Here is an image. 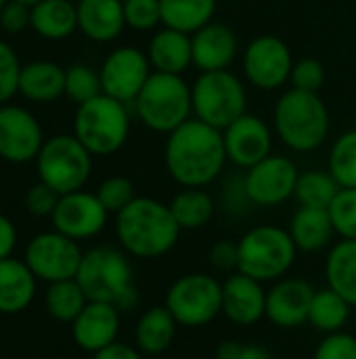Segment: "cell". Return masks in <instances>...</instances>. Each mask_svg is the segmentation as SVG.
<instances>
[{"label":"cell","instance_id":"8","mask_svg":"<svg viewBox=\"0 0 356 359\" xmlns=\"http://www.w3.org/2000/svg\"><path fill=\"white\" fill-rule=\"evenodd\" d=\"M193 118L225 130L237 118L248 114V93L239 76L231 69L199 72L191 84Z\"/></svg>","mask_w":356,"mask_h":359},{"label":"cell","instance_id":"2","mask_svg":"<svg viewBox=\"0 0 356 359\" xmlns=\"http://www.w3.org/2000/svg\"><path fill=\"white\" fill-rule=\"evenodd\" d=\"M180 231L170 204L155 198L136 196L134 202L115 215L118 242L134 259L151 261L168 255L176 246Z\"/></svg>","mask_w":356,"mask_h":359},{"label":"cell","instance_id":"33","mask_svg":"<svg viewBox=\"0 0 356 359\" xmlns=\"http://www.w3.org/2000/svg\"><path fill=\"white\" fill-rule=\"evenodd\" d=\"M44 305L52 320L71 324L82 313V309L88 305V299H86L82 286L78 284V280L73 278V280H61V282L46 284Z\"/></svg>","mask_w":356,"mask_h":359},{"label":"cell","instance_id":"45","mask_svg":"<svg viewBox=\"0 0 356 359\" xmlns=\"http://www.w3.org/2000/svg\"><path fill=\"white\" fill-rule=\"evenodd\" d=\"M218 359H273L271 351L258 343H239V341H222L216 347Z\"/></svg>","mask_w":356,"mask_h":359},{"label":"cell","instance_id":"16","mask_svg":"<svg viewBox=\"0 0 356 359\" xmlns=\"http://www.w3.org/2000/svg\"><path fill=\"white\" fill-rule=\"evenodd\" d=\"M109 212L97 198V194L78 189L59 198V204L50 217L52 229L59 233L84 242L99 236L107 225Z\"/></svg>","mask_w":356,"mask_h":359},{"label":"cell","instance_id":"40","mask_svg":"<svg viewBox=\"0 0 356 359\" xmlns=\"http://www.w3.org/2000/svg\"><path fill=\"white\" fill-rule=\"evenodd\" d=\"M126 27L136 32H151L162 25L159 0H124Z\"/></svg>","mask_w":356,"mask_h":359},{"label":"cell","instance_id":"7","mask_svg":"<svg viewBox=\"0 0 356 359\" xmlns=\"http://www.w3.org/2000/svg\"><path fill=\"white\" fill-rule=\"evenodd\" d=\"M237 271L258 280L277 282L294 267L298 248L287 229L277 225H258L241 236Z\"/></svg>","mask_w":356,"mask_h":359},{"label":"cell","instance_id":"24","mask_svg":"<svg viewBox=\"0 0 356 359\" xmlns=\"http://www.w3.org/2000/svg\"><path fill=\"white\" fill-rule=\"evenodd\" d=\"M147 57L153 72L183 76L193 65L191 36L178 29L162 27L151 36L147 44Z\"/></svg>","mask_w":356,"mask_h":359},{"label":"cell","instance_id":"46","mask_svg":"<svg viewBox=\"0 0 356 359\" xmlns=\"http://www.w3.org/2000/svg\"><path fill=\"white\" fill-rule=\"evenodd\" d=\"M210 265L218 271H237L239 267V246L231 240H220L210 248Z\"/></svg>","mask_w":356,"mask_h":359},{"label":"cell","instance_id":"4","mask_svg":"<svg viewBox=\"0 0 356 359\" xmlns=\"http://www.w3.org/2000/svg\"><path fill=\"white\" fill-rule=\"evenodd\" d=\"M329 111L319 93L290 88L275 103V135L292 151L306 154L319 149L329 135Z\"/></svg>","mask_w":356,"mask_h":359},{"label":"cell","instance_id":"19","mask_svg":"<svg viewBox=\"0 0 356 359\" xmlns=\"http://www.w3.org/2000/svg\"><path fill=\"white\" fill-rule=\"evenodd\" d=\"M222 316L237 326H254L266 318V290L262 282L233 271L222 282Z\"/></svg>","mask_w":356,"mask_h":359},{"label":"cell","instance_id":"17","mask_svg":"<svg viewBox=\"0 0 356 359\" xmlns=\"http://www.w3.org/2000/svg\"><path fill=\"white\" fill-rule=\"evenodd\" d=\"M229 162L237 168H252L273 154V130L256 114H243L222 130Z\"/></svg>","mask_w":356,"mask_h":359},{"label":"cell","instance_id":"38","mask_svg":"<svg viewBox=\"0 0 356 359\" xmlns=\"http://www.w3.org/2000/svg\"><path fill=\"white\" fill-rule=\"evenodd\" d=\"M336 236L340 240H356V187H340L332 206L327 208Z\"/></svg>","mask_w":356,"mask_h":359},{"label":"cell","instance_id":"34","mask_svg":"<svg viewBox=\"0 0 356 359\" xmlns=\"http://www.w3.org/2000/svg\"><path fill=\"white\" fill-rule=\"evenodd\" d=\"M340 185L329 170H306L300 172L294 198L300 206L308 208H329L338 196Z\"/></svg>","mask_w":356,"mask_h":359},{"label":"cell","instance_id":"3","mask_svg":"<svg viewBox=\"0 0 356 359\" xmlns=\"http://www.w3.org/2000/svg\"><path fill=\"white\" fill-rule=\"evenodd\" d=\"M122 248L94 246L84 250L78 284L88 301L109 303L120 313H130L138 305V288L134 284V269Z\"/></svg>","mask_w":356,"mask_h":359},{"label":"cell","instance_id":"27","mask_svg":"<svg viewBox=\"0 0 356 359\" xmlns=\"http://www.w3.org/2000/svg\"><path fill=\"white\" fill-rule=\"evenodd\" d=\"M178 322L168 311L166 305L149 307L141 313L134 328V345L145 355H162L166 353L176 337Z\"/></svg>","mask_w":356,"mask_h":359},{"label":"cell","instance_id":"35","mask_svg":"<svg viewBox=\"0 0 356 359\" xmlns=\"http://www.w3.org/2000/svg\"><path fill=\"white\" fill-rule=\"evenodd\" d=\"M327 170L340 187H356V128L342 133L332 145Z\"/></svg>","mask_w":356,"mask_h":359},{"label":"cell","instance_id":"32","mask_svg":"<svg viewBox=\"0 0 356 359\" xmlns=\"http://www.w3.org/2000/svg\"><path fill=\"white\" fill-rule=\"evenodd\" d=\"M350 311H353V305L327 286V288L315 290L311 311H308V324L323 334H334V332H340L348 324Z\"/></svg>","mask_w":356,"mask_h":359},{"label":"cell","instance_id":"18","mask_svg":"<svg viewBox=\"0 0 356 359\" xmlns=\"http://www.w3.org/2000/svg\"><path fill=\"white\" fill-rule=\"evenodd\" d=\"M315 288L302 278H281L266 290V318L283 330L300 328L308 322Z\"/></svg>","mask_w":356,"mask_h":359},{"label":"cell","instance_id":"39","mask_svg":"<svg viewBox=\"0 0 356 359\" xmlns=\"http://www.w3.org/2000/svg\"><path fill=\"white\" fill-rule=\"evenodd\" d=\"M23 63L19 61L15 48L0 38V105L10 103L15 95H19V76Z\"/></svg>","mask_w":356,"mask_h":359},{"label":"cell","instance_id":"42","mask_svg":"<svg viewBox=\"0 0 356 359\" xmlns=\"http://www.w3.org/2000/svg\"><path fill=\"white\" fill-rule=\"evenodd\" d=\"M59 194L52 189V187H48L46 183H42V181H38V183H34L27 191H25V196H23V206H25V210L31 215V217H36V219H50L52 217V212H55V208H57V204H59Z\"/></svg>","mask_w":356,"mask_h":359},{"label":"cell","instance_id":"28","mask_svg":"<svg viewBox=\"0 0 356 359\" xmlns=\"http://www.w3.org/2000/svg\"><path fill=\"white\" fill-rule=\"evenodd\" d=\"M31 29L44 40H65L78 29V6L71 0H40L31 6Z\"/></svg>","mask_w":356,"mask_h":359},{"label":"cell","instance_id":"5","mask_svg":"<svg viewBox=\"0 0 356 359\" xmlns=\"http://www.w3.org/2000/svg\"><path fill=\"white\" fill-rule=\"evenodd\" d=\"M134 111L149 130L170 135L193 118L191 86L183 76L153 72L134 99Z\"/></svg>","mask_w":356,"mask_h":359},{"label":"cell","instance_id":"37","mask_svg":"<svg viewBox=\"0 0 356 359\" xmlns=\"http://www.w3.org/2000/svg\"><path fill=\"white\" fill-rule=\"evenodd\" d=\"M94 194H97V198L101 200V204L105 206V210L109 215H118L130 202L136 200L134 183L128 177H122V175H113V177H107L105 181H101Z\"/></svg>","mask_w":356,"mask_h":359},{"label":"cell","instance_id":"36","mask_svg":"<svg viewBox=\"0 0 356 359\" xmlns=\"http://www.w3.org/2000/svg\"><path fill=\"white\" fill-rule=\"evenodd\" d=\"M99 95H103V82L97 69L86 63H73L65 67V97L71 103L82 105Z\"/></svg>","mask_w":356,"mask_h":359},{"label":"cell","instance_id":"26","mask_svg":"<svg viewBox=\"0 0 356 359\" xmlns=\"http://www.w3.org/2000/svg\"><path fill=\"white\" fill-rule=\"evenodd\" d=\"M290 236L298 252H319L327 248L336 236L332 217L327 208L300 206L290 223Z\"/></svg>","mask_w":356,"mask_h":359},{"label":"cell","instance_id":"25","mask_svg":"<svg viewBox=\"0 0 356 359\" xmlns=\"http://www.w3.org/2000/svg\"><path fill=\"white\" fill-rule=\"evenodd\" d=\"M19 95L31 103H52L65 97V67L48 59H36L21 67Z\"/></svg>","mask_w":356,"mask_h":359},{"label":"cell","instance_id":"22","mask_svg":"<svg viewBox=\"0 0 356 359\" xmlns=\"http://www.w3.org/2000/svg\"><path fill=\"white\" fill-rule=\"evenodd\" d=\"M78 29L92 42H113L126 27L124 0H78Z\"/></svg>","mask_w":356,"mask_h":359},{"label":"cell","instance_id":"48","mask_svg":"<svg viewBox=\"0 0 356 359\" xmlns=\"http://www.w3.org/2000/svg\"><path fill=\"white\" fill-rule=\"evenodd\" d=\"M92 359H143V353L138 351V347L115 341L113 345H109V347L101 349L99 353H94Z\"/></svg>","mask_w":356,"mask_h":359},{"label":"cell","instance_id":"51","mask_svg":"<svg viewBox=\"0 0 356 359\" xmlns=\"http://www.w3.org/2000/svg\"><path fill=\"white\" fill-rule=\"evenodd\" d=\"M214 359H218V358H214Z\"/></svg>","mask_w":356,"mask_h":359},{"label":"cell","instance_id":"20","mask_svg":"<svg viewBox=\"0 0 356 359\" xmlns=\"http://www.w3.org/2000/svg\"><path fill=\"white\" fill-rule=\"evenodd\" d=\"M120 311L109 303L88 301L82 313L69 324L73 343L88 353H99L101 349L113 345L120 334Z\"/></svg>","mask_w":356,"mask_h":359},{"label":"cell","instance_id":"6","mask_svg":"<svg viewBox=\"0 0 356 359\" xmlns=\"http://www.w3.org/2000/svg\"><path fill=\"white\" fill-rule=\"evenodd\" d=\"M73 135L92 156H113L126 145L130 135V114L126 103L103 93L78 105Z\"/></svg>","mask_w":356,"mask_h":359},{"label":"cell","instance_id":"11","mask_svg":"<svg viewBox=\"0 0 356 359\" xmlns=\"http://www.w3.org/2000/svg\"><path fill=\"white\" fill-rule=\"evenodd\" d=\"M82 257L84 250L80 248V242L52 229L42 231L27 242L23 261L38 282L52 284L61 280H73L78 276Z\"/></svg>","mask_w":356,"mask_h":359},{"label":"cell","instance_id":"14","mask_svg":"<svg viewBox=\"0 0 356 359\" xmlns=\"http://www.w3.org/2000/svg\"><path fill=\"white\" fill-rule=\"evenodd\" d=\"M99 74L103 82V93L128 105L134 103L141 88L153 74V67L149 63L147 50L126 44L113 48L105 57Z\"/></svg>","mask_w":356,"mask_h":359},{"label":"cell","instance_id":"50","mask_svg":"<svg viewBox=\"0 0 356 359\" xmlns=\"http://www.w3.org/2000/svg\"><path fill=\"white\" fill-rule=\"evenodd\" d=\"M6 2H8V0H0V11H2V6H4Z\"/></svg>","mask_w":356,"mask_h":359},{"label":"cell","instance_id":"41","mask_svg":"<svg viewBox=\"0 0 356 359\" xmlns=\"http://www.w3.org/2000/svg\"><path fill=\"white\" fill-rule=\"evenodd\" d=\"M290 82H292V88L306 90V93H319L325 82V67L315 57H302V59L294 61Z\"/></svg>","mask_w":356,"mask_h":359},{"label":"cell","instance_id":"44","mask_svg":"<svg viewBox=\"0 0 356 359\" xmlns=\"http://www.w3.org/2000/svg\"><path fill=\"white\" fill-rule=\"evenodd\" d=\"M31 27V6L8 0L0 11V29L6 34H23Z\"/></svg>","mask_w":356,"mask_h":359},{"label":"cell","instance_id":"47","mask_svg":"<svg viewBox=\"0 0 356 359\" xmlns=\"http://www.w3.org/2000/svg\"><path fill=\"white\" fill-rule=\"evenodd\" d=\"M15 246H17V227L6 215H0V261L13 257Z\"/></svg>","mask_w":356,"mask_h":359},{"label":"cell","instance_id":"49","mask_svg":"<svg viewBox=\"0 0 356 359\" xmlns=\"http://www.w3.org/2000/svg\"><path fill=\"white\" fill-rule=\"evenodd\" d=\"M17 2H23V4H27V6H34V4H38L40 0H17Z\"/></svg>","mask_w":356,"mask_h":359},{"label":"cell","instance_id":"21","mask_svg":"<svg viewBox=\"0 0 356 359\" xmlns=\"http://www.w3.org/2000/svg\"><path fill=\"white\" fill-rule=\"evenodd\" d=\"M191 46L193 65L199 72H218L231 67L239 50V40L227 23L212 21L191 34Z\"/></svg>","mask_w":356,"mask_h":359},{"label":"cell","instance_id":"10","mask_svg":"<svg viewBox=\"0 0 356 359\" xmlns=\"http://www.w3.org/2000/svg\"><path fill=\"white\" fill-rule=\"evenodd\" d=\"M164 305L178 326L201 328L222 313V284L210 273L180 276L166 292Z\"/></svg>","mask_w":356,"mask_h":359},{"label":"cell","instance_id":"30","mask_svg":"<svg viewBox=\"0 0 356 359\" xmlns=\"http://www.w3.org/2000/svg\"><path fill=\"white\" fill-rule=\"evenodd\" d=\"M162 25L183 34H195L214 21L216 0H159Z\"/></svg>","mask_w":356,"mask_h":359},{"label":"cell","instance_id":"1","mask_svg":"<svg viewBox=\"0 0 356 359\" xmlns=\"http://www.w3.org/2000/svg\"><path fill=\"white\" fill-rule=\"evenodd\" d=\"M229 162L222 130L191 118L166 139L164 164L180 187H206L214 183Z\"/></svg>","mask_w":356,"mask_h":359},{"label":"cell","instance_id":"12","mask_svg":"<svg viewBox=\"0 0 356 359\" xmlns=\"http://www.w3.org/2000/svg\"><path fill=\"white\" fill-rule=\"evenodd\" d=\"M243 74L254 88L277 90L290 82L294 57L290 46L273 34H262L254 38L241 57Z\"/></svg>","mask_w":356,"mask_h":359},{"label":"cell","instance_id":"13","mask_svg":"<svg viewBox=\"0 0 356 359\" xmlns=\"http://www.w3.org/2000/svg\"><path fill=\"white\" fill-rule=\"evenodd\" d=\"M298 177L300 170L287 156L271 154L245 170L243 187L250 204L271 208L294 198Z\"/></svg>","mask_w":356,"mask_h":359},{"label":"cell","instance_id":"15","mask_svg":"<svg viewBox=\"0 0 356 359\" xmlns=\"http://www.w3.org/2000/svg\"><path fill=\"white\" fill-rule=\"evenodd\" d=\"M44 130L38 118L13 103L0 105V158L10 164H25L38 158L44 145Z\"/></svg>","mask_w":356,"mask_h":359},{"label":"cell","instance_id":"9","mask_svg":"<svg viewBox=\"0 0 356 359\" xmlns=\"http://www.w3.org/2000/svg\"><path fill=\"white\" fill-rule=\"evenodd\" d=\"M92 154L71 135H55L44 141L36 162L38 181L52 187L59 196L84 189L92 175Z\"/></svg>","mask_w":356,"mask_h":359},{"label":"cell","instance_id":"23","mask_svg":"<svg viewBox=\"0 0 356 359\" xmlns=\"http://www.w3.org/2000/svg\"><path fill=\"white\" fill-rule=\"evenodd\" d=\"M38 278L23 259L8 257L0 261V313L17 316L36 299Z\"/></svg>","mask_w":356,"mask_h":359},{"label":"cell","instance_id":"31","mask_svg":"<svg viewBox=\"0 0 356 359\" xmlns=\"http://www.w3.org/2000/svg\"><path fill=\"white\" fill-rule=\"evenodd\" d=\"M170 210L180 229L193 231L208 225L214 217L216 204L206 187H183L170 202Z\"/></svg>","mask_w":356,"mask_h":359},{"label":"cell","instance_id":"43","mask_svg":"<svg viewBox=\"0 0 356 359\" xmlns=\"http://www.w3.org/2000/svg\"><path fill=\"white\" fill-rule=\"evenodd\" d=\"M313 359H356V337L344 330L325 334Z\"/></svg>","mask_w":356,"mask_h":359},{"label":"cell","instance_id":"29","mask_svg":"<svg viewBox=\"0 0 356 359\" xmlns=\"http://www.w3.org/2000/svg\"><path fill=\"white\" fill-rule=\"evenodd\" d=\"M327 286L356 307V240H340L325 261Z\"/></svg>","mask_w":356,"mask_h":359}]
</instances>
